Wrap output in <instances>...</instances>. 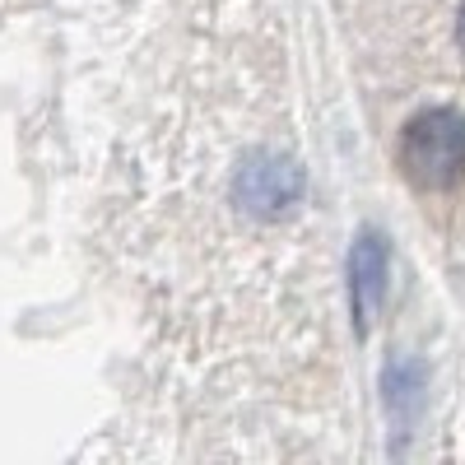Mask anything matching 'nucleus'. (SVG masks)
<instances>
[{
  "label": "nucleus",
  "instance_id": "2",
  "mask_svg": "<svg viewBox=\"0 0 465 465\" xmlns=\"http://www.w3.org/2000/svg\"><path fill=\"white\" fill-rule=\"evenodd\" d=\"M381 284H386V247L377 232H363L354 256H349V293H354V317L359 331H368L377 302H381Z\"/></svg>",
  "mask_w": 465,
  "mask_h": 465
},
{
  "label": "nucleus",
  "instance_id": "1",
  "mask_svg": "<svg viewBox=\"0 0 465 465\" xmlns=\"http://www.w3.org/2000/svg\"><path fill=\"white\" fill-rule=\"evenodd\" d=\"M401 168L423 191H447L465 177V122L451 107L419 112L401 135Z\"/></svg>",
  "mask_w": 465,
  "mask_h": 465
},
{
  "label": "nucleus",
  "instance_id": "4",
  "mask_svg": "<svg viewBox=\"0 0 465 465\" xmlns=\"http://www.w3.org/2000/svg\"><path fill=\"white\" fill-rule=\"evenodd\" d=\"M456 37H460V47H465V10H460V24H456Z\"/></svg>",
  "mask_w": 465,
  "mask_h": 465
},
{
  "label": "nucleus",
  "instance_id": "3",
  "mask_svg": "<svg viewBox=\"0 0 465 465\" xmlns=\"http://www.w3.org/2000/svg\"><path fill=\"white\" fill-rule=\"evenodd\" d=\"M298 173L289 168V163H256V168H247L242 173V201L252 205V210H284V205H293L298 201Z\"/></svg>",
  "mask_w": 465,
  "mask_h": 465
}]
</instances>
